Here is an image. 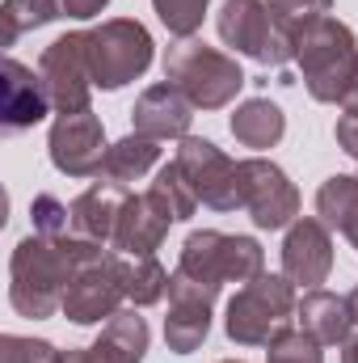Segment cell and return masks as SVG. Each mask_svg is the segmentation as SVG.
Listing matches in <instances>:
<instances>
[{
  "label": "cell",
  "mask_w": 358,
  "mask_h": 363,
  "mask_svg": "<svg viewBox=\"0 0 358 363\" xmlns=\"http://www.w3.org/2000/svg\"><path fill=\"white\" fill-rule=\"evenodd\" d=\"M81 237H38L30 233L17 241L8 258V304L17 317L47 321L64 313V291L76 274Z\"/></svg>",
  "instance_id": "cell-1"
},
{
  "label": "cell",
  "mask_w": 358,
  "mask_h": 363,
  "mask_svg": "<svg viewBox=\"0 0 358 363\" xmlns=\"http://www.w3.org/2000/svg\"><path fill=\"white\" fill-rule=\"evenodd\" d=\"M295 64H299L304 89L312 93V101L342 106L358 77L354 30L342 17H333V13L308 17L304 30H299V43H295Z\"/></svg>",
  "instance_id": "cell-2"
},
{
  "label": "cell",
  "mask_w": 358,
  "mask_h": 363,
  "mask_svg": "<svg viewBox=\"0 0 358 363\" xmlns=\"http://www.w3.org/2000/svg\"><path fill=\"white\" fill-rule=\"evenodd\" d=\"M295 283L287 274H258L236 287L224 313V334L236 347H270L287 330H295Z\"/></svg>",
  "instance_id": "cell-3"
},
{
  "label": "cell",
  "mask_w": 358,
  "mask_h": 363,
  "mask_svg": "<svg viewBox=\"0 0 358 363\" xmlns=\"http://www.w3.org/2000/svg\"><path fill=\"white\" fill-rule=\"evenodd\" d=\"M215 30L224 47H232L236 55H249L266 68H282V64H295V43L304 21L274 13L266 0H224Z\"/></svg>",
  "instance_id": "cell-4"
},
{
  "label": "cell",
  "mask_w": 358,
  "mask_h": 363,
  "mask_svg": "<svg viewBox=\"0 0 358 363\" xmlns=\"http://www.w3.org/2000/svg\"><path fill=\"white\" fill-rule=\"evenodd\" d=\"M165 81L178 85L194 101V110H224L249 85L236 55H224L219 47H207L198 38H178L165 51Z\"/></svg>",
  "instance_id": "cell-5"
},
{
  "label": "cell",
  "mask_w": 358,
  "mask_h": 363,
  "mask_svg": "<svg viewBox=\"0 0 358 363\" xmlns=\"http://www.w3.org/2000/svg\"><path fill=\"white\" fill-rule=\"evenodd\" d=\"M127 300V258L110 245L81 241L76 274L64 291V317L72 325H105Z\"/></svg>",
  "instance_id": "cell-6"
},
{
  "label": "cell",
  "mask_w": 358,
  "mask_h": 363,
  "mask_svg": "<svg viewBox=\"0 0 358 363\" xmlns=\"http://www.w3.org/2000/svg\"><path fill=\"white\" fill-rule=\"evenodd\" d=\"M178 271L224 291V283H249V279H258L266 271V250L258 245V237H232V233H215V228H194L181 241Z\"/></svg>",
  "instance_id": "cell-7"
},
{
  "label": "cell",
  "mask_w": 358,
  "mask_h": 363,
  "mask_svg": "<svg viewBox=\"0 0 358 363\" xmlns=\"http://www.w3.org/2000/svg\"><path fill=\"white\" fill-rule=\"evenodd\" d=\"M152 34L135 17H105L89 30V68L93 85L105 93L139 81L152 68Z\"/></svg>",
  "instance_id": "cell-8"
},
{
  "label": "cell",
  "mask_w": 358,
  "mask_h": 363,
  "mask_svg": "<svg viewBox=\"0 0 358 363\" xmlns=\"http://www.w3.org/2000/svg\"><path fill=\"white\" fill-rule=\"evenodd\" d=\"M173 161L181 165V174L190 178L202 207H211V211L245 207V199H241V161H232L215 140L185 135V140H178Z\"/></svg>",
  "instance_id": "cell-9"
},
{
  "label": "cell",
  "mask_w": 358,
  "mask_h": 363,
  "mask_svg": "<svg viewBox=\"0 0 358 363\" xmlns=\"http://www.w3.org/2000/svg\"><path fill=\"white\" fill-rule=\"evenodd\" d=\"M38 72L42 85L51 93L55 114H81L89 110L93 97V68H89V30H72L59 34L42 55H38Z\"/></svg>",
  "instance_id": "cell-10"
},
{
  "label": "cell",
  "mask_w": 358,
  "mask_h": 363,
  "mask_svg": "<svg viewBox=\"0 0 358 363\" xmlns=\"http://www.w3.org/2000/svg\"><path fill=\"white\" fill-rule=\"evenodd\" d=\"M241 199H245V211L258 228L278 233V228H291L299 220V190L295 182L287 178L282 165H274L266 157H245L241 161Z\"/></svg>",
  "instance_id": "cell-11"
},
{
  "label": "cell",
  "mask_w": 358,
  "mask_h": 363,
  "mask_svg": "<svg viewBox=\"0 0 358 363\" xmlns=\"http://www.w3.org/2000/svg\"><path fill=\"white\" fill-rule=\"evenodd\" d=\"M219 300V287L198 283L190 274H169V317H165V342L173 355H194L211 334V308Z\"/></svg>",
  "instance_id": "cell-12"
},
{
  "label": "cell",
  "mask_w": 358,
  "mask_h": 363,
  "mask_svg": "<svg viewBox=\"0 0 358 363\" xmlns=\"http://www.w3.org/2000/svg\"><path fill=\"white\" fill-rule=\"evenodd\" d=\"M47 152H51V165L68 178H97L101 174V161L110 152L105 144V127L93 110L81 114H59L51 123V135H47Z\"/></svg>",
  "instance_id": "cell-13"
},
{
  "label": "cell",
  "mask_w": 358,
  "mask_h": 363,
  "mask_svg": "<svg viewBox=\"0 0 358 363\" xmlns=\"http://www.w3.org/2000/svg\"><path fill=\"white\" fill-rule=\"evenodd\" d=\"M333 271V237L321 216H299L282 237V274L295 287H321Z\"/></svg>",
  "instance_id": "cell-14"
},
{
  "label": "cell",
  "mask_w": 358,
  "mask_h": 363,
  "mask_svg": "<svg viewBox=\"0 0 358 363\" xmlns=\"http://www.w3.org/2000/svg\"><path fill=\"white\" fill-rule=\"evenodd\" d=\"M55 106H51V93L42 85V72L25 68L21 60H4V68H0V131L4 135L30 131Z\"/></svg>",
  "instance_id": "cell-15"
},
{
  "label": "cell",
  "mask_w": 358,
  "mask_h": 363,
  "mask_svg": "<svg viewBox=\"0 0 358 363\" xmlns=\"http://www.w3.org/2000/svg\"><path fill=\"white\" fill-rule=\"evenodd\" d=\"M190 123H194V101L161 81V85H148V89L135 97L131 106V131L135 135H152V140H185L190 135Z\"/></svg>",
  "instance_id": "cell-16"
},
{
  "label": "cell",
  "mask_w": 358,
  "mask_h": 363,
  "mask_svg": "<svg viewBox=\"0 0 358 363\" xmlns=\"http://www.w3.org/2000/svg\"><path fill=\"white\" fill-rule=\"evenodd\" d=\"M169 224H173V220L148 199V190H144V194H127L110 250H118L122 258H148V254H156V250L165 245Z\"/></svg>",
  "instance_id": "cell-17"
},
{
  "label": "cell",
  "mask_w": 358,
  "mask_h": 363,
  "mask_svg": "<svg viewBox=\"0 0 358 363\" xmlns=\"http://www.w3.org/2000/svg\"><path fill=\"white\" fill-rule=\"evenodd\" d=\"M127 186H110V182H93L85 194L72 199V237L81 241H97V245H110L114 241V228H118V216H122V203H127Z\"/></svg>",
  "instance_id": "cell-18"
},
{
  "label": "cell",
  "mask_w": 358,
  "mask_h": 363,
  "mask_svg": "<svg viewBox=\"0 0 358 363\" xmlns=\"http://www.w3.org/2000/svg\"><path fill=\"white\" fill-rule=\"evenodd\" d=\"M295 321L304 334H312L321 347H342L354 330V317H350V300L337 296V291H325V287H308L299 308H295Z\"/></svg>",
  "instance_id": "cell-19"
},
{
  "label": "cell",
  "mask_w": 358,
  "mask_h": 363,
  "mask_svg": "<svg viewBox=\"0 0 358 363\" xmlns=\"http://www.w3.org/2000/svg\"><path fill=\"white\" fill-rule=\"evenodd\" d=\"M161 140H152V135H122L118 144H110V152H105V161H101V174L97 182H110V186H127L131 190V182H139L156 161H161Z\"/></svg>",
  "instance_id": "cell-20"
},
{
  "label": "cell",
  "mask_w": 358,
  "mask_h": 363,
  "mask_svg": "<svg viewBox=\"0 0 358 363\" xmlns=\"http://www.w3.org/2000/svg\"><path fill=\"white\" fill-rule=\"evenodd\" d=\"M228 127H232L236 144L266 152V148H274V144L287 135V114H282L270 97H249V101L236 106V114L228 118Z\"/></svg>",
  "instance_id": "cell-21"
},
{
  "label": "cell",
  "mask_w": 358,
  "mask_h": 363,
  "mask_svg": "<svg viewBox=\"0 0 358 363\" xmlns=\"http://www.w3.org/2000/svg\"><path fill=\"white\" fill-rule=\"evenodd\" d=\"M316 216L337 228L350 245L358 250V178L354 174H333L316 190Z\"/></svg>",
  "instance_id": "cell-22"
},
{
  "label": "cell",
  "mask_w": 358,
  "mask_h": 363,
  "mask_svg": "<svg viewBox=\"0 0 358 363\" xmlns=\"http://www.w3.org/2000/svg\"><path fill=\"white\" fill-rule=\"evenodd\" d=\"M148 199L173 220V224H181V220H190L194 211H198V194H194V186H190V178L181 174L178 161H169V165H161V174H156V182L148 186Z\"/></svg>",
  "instance_id": "cell-23"
},
{
  "label": "cell",
  "mask_w": 358,
  "mask_h": 363,
  "mask_svg": "<svg viewBox=\"0 0 358 363\" xmlns=\"http://www.w3.org/2000/svg\"><path fill=\"white\" fill-rule=\"evenodd\" d=\"M55 17H64V4H59V0H4V4H0V21H4L0 43L13 47L21 34L42 30V26H51Z\"/></svg>",
  "instance_id": "cell-24"
},
{
  "label": "cell",
  "mask_w": 358,
  "mask_h": 363,
  "mask_svg": "<svg viewBox=\"0 0 358 363\" xmlns=\"http://www.w3.org/2000/svg\"><path fill=\"white\" fill-rule=\"evenodd\" d=\"M165 291H169V271L156 262V254H148V258H127V304H131V308L161 304Z\"/></svg>",
  "instance_id": "cell-25"
},
{
  "label": "cell",
  "mask_w": 358,
  "mask_h": 363,
  "mask_svg": "<svg viewBox=\"0 0 358 363\" xmlns=\"http://www.w3.org/2000/svg\"><path fill=\"white\" fill-rule=\"evenodd\" d=\"M207 4L211 0H152L156 17L165 21V30L173 38H194L207 21Z\"/></svg>",
  "instance_id": "cell-26"
},
{
  "label": "cell",
  "mask_w": 358,
  "mask_h": 363,
  "mask_svg": "<svg viewBox=\"0 0 358 363\" xmlns=\"http://www.w3.org/2000/svg\"><path fill=\"white\" fill-rule=\"evenodd\" d=\"M266 363H325V347L304 330H287L266 347Z\"/></svg>",
  "instance_id": "cell-27"
},
{
  "label": "cell",
  "mask_w": 358,
  "mask_h": 363,
  "mask_svg": "<svg viewBox=\"0 0 358 363\" xmlns=\"http://www.w3.org/2000/svg\"><path fill=\"white\" fill-rule=\"evenodd\" d=\"M30 220L38 237H72V203H59L55 194H34Z\"/></svg>",
  "instance_id": "cell-28"
},
{
  "label": "cell",
  "mask_w": 358,
  "mask_h": 363,
  "mask_svg": "<svg viewBox=\"0 0 358 363\" xmlns=\"http://www.w3.org/2000/svg\"><path fill=\"white\" fill-rule=\"evenodd\" d=\"M59 347L47 338H21V334H4L0 338V363H55Z\"/></svg>",
  "instance_id": "cell-29"
},
{
  "label": "cell",
  "mask_w": 358,
  "mask_h": 363,
  "mask_svg": "<svg viewBox=\"0 0 358 363\" xmlns=\"http://www.w3.org/2000/svg\"><path fill=\"white\" fill-rule=\"evenodd\" d=\"M274 13L282 17H295V21H308V17H321V13H333V0H266Z\"/></svg>",
  "instance_id": "cell-30"
},
{
  "label": "cell",
  "mask_w": 358,
  "mask_h": 363,
  "mask_svg": "<svg viewBox=\"0 0 358 363\" xmlns=\"http://www.w3.org/2000/svg\"><path fill=\"white\" fill-rule=\"evenodd\" d=\"M333 135H337L342 152L358 161V114H342V118H337V127H333Z\"/></svg>",
  "instance_id": "cell-31"
},
{
  "label": "cell",
  "mask_w": 358,
  "mask_h": 363,
  "mask_svg": "<svg viewBox=\"0 0 358 363\" xmlns=\"http://www.w3.org/2000/svg\"><path fill=\"white\" fill-rule=\"evenodd\" d=\"M59 4H64V17H72V21H93V17L105 13L110 0H59Z\"/></svg>",
  "instance_id": "cell-32"
},
{
  "label": "cell",
  "mask_w": 358,
  "mask_h": 363,
  "mask_svg": "<svg viewBox=\"0 0 358 363\" xmlns=\"http://www.w3.org/2000/svg\"><path fill=\"white\" fill-rule=\"evenodd\" d=\"M55 363H101V359H97L93 347H68V351H59V359Z\"/></svg>",
  "instance_id": "cell-33"
},
{
  "label": "cell",
  "mask_w": 358,
  "mask_h": 363,
  "mask_svg": "<svg viewBox=\"0 0 358 363\" xmlns=\"http://www.w3.org/2000/svg\"><path fill=\"white\" fill-rule=\"evenodd\" d=\"M342 363H358V334H350L342 342Z\"/></svg>",
  "instance_id": "cell-34"
},
{
  "label": "cell",
  "mask_w": 358,
  "mask_h": 363,
  "mask_svg": "<svg viewBox=\"0 0 358 363\" xmlns=\"http://www.w3.org/2000/svg\"><path fill=\"white\" fill-rule=\"evenodd\" d=\"M342 110L346 114H358V77H354V85H350V93H346V101H342Z\"/></svg>",
  "instance_id": "cell-35"
},
{
  "label": "cell",
  "mask_w": 358,
  "mask_h": 363,
  "mask_svg": "<svg viewBox=\"0 0 358 363\" xmlns=\"http://www.w3.org/2000/svg\"><path fill=\"white\" fill-rule=\"evenodd\" d=\"M346 300H350V317H354V325H358V287L346 296Z\"/></svg>",
  "instance_id": "cell-36"
},
{
  "label": "cell",
  "mask_w": 358,
  "mask_h": 363,
  "mask_svg": "<svg viewBox=\"0 0 358 363\" xmlns=\"http://www.w3.org/2000/svg\"><path fill=\"white\" fill-rule=\"evenodd\" d=\"M219 363H245V359H219Z\"/></svg>",
  "instance_id": "cell-37"
}]
</instances>
